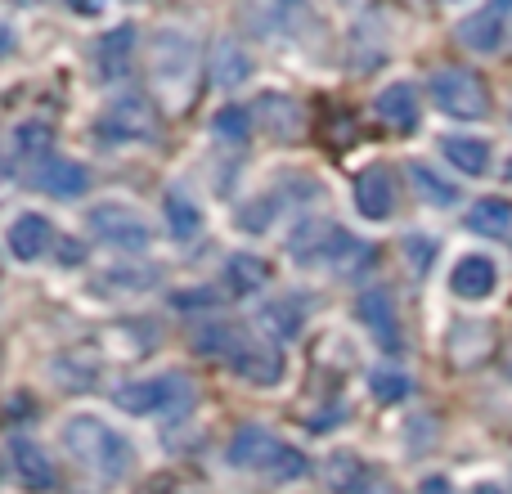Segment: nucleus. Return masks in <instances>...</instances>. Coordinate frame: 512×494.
Masks as SVG:
<instances>
[{
	"label": "nucleus",
	"instance_id": "2",
	"mask_svg": "<svg viewBox=\"0 0 512 494\" xmlns=\"http://www.w3.org/2000/svg\"><path fill=\"white\" fill-rule=\"evenodd\" d=\"M117 409L144 418V414H180V409L194 405V382L185 373H158V378L144 382H126V387L113 391Z\"/></svg>",
	"mask_w": 512,
	"mask_h": 494
},
{
	"label": "nucleus",
	"instance_id": "32",
	"mask_svg": "<svg viewBox=\"0 0 512 494\" xmlns=\"http://www.w3.org/2000/svg\"><path fill=\"white\" fill-rule=\"evenodd\" d=\"M50 149V122H23L18 126V153L23 158H41Z\"/></svg>",
	"mask_w": 512,
	"mask_h": 494
},
{
	"label": "nucleus",
	"instance_id": "18",
	"mask_svg": "<svg viewBox=\"0 0 512 494\" xmlns=\"http://www.w3.org/2000/svg\"><path fill=\"white\" fill-rule=\"evenodd\" d=\"M459 41L477 54H490L504 45V9H481V14L463 18L459 23Z\"/></svg>",
	"mask_w": 512,
	"mask_h": 494
},
{
	"label": "nucleus",
	"instance_id": "1",
	"mask_svg": "<svg viewBox=\"0 0 512 494\" xmlns=\"http://www.w3.org/2000/svg\"><path fill=\"white\" fill-rule=\"evenodd\" d=\"M63 450H68L81 468H90L104 481L126 477L135 463V445L126 441L113 423H104V418H95V414H77L63 423Z\"/></svg>",
	"mask_w": 512,
	"mask_h": 494
},
{
	"label": "nucleus",
	"instance_id": "6",
	"mask_svg": "<svg viewBox=\"0 0 512 494\" xmlns=\"http://www.w3.org/2000/svg\"><path fill=\"white\" fill-rule=\"evenodd\" d=\"M292 261L310 265V261H351V256H364V243L351 239L346 230L328 221H301V230L288 239Z\"/></svg>",
	"mask_w": 512,
	"mask_h": 494
},
{
	"label": "nucleus",
	"instance_id": "27",
	"mask_svg": "<svg viewBox=\"0 0 512 494\" xmlns=\"http://www.w3.org/2000/svg\"><path fill=\"white\" fill-rule=\"evenodd\" d=\"M212 131H216V140H225V144H248V135H252L248 108H243V104L221 108V113L212 117Z\"/></svg>",
	"mask_w": 512,
	"mask_h": 494
},
{
	"label": "nucleus",
	"instance_id": "15",
	"mask_svg": "<svg viewBox=\"0 0 512 494\" xmlns=\"http://www.w3.org/2000/svg\"><path fill=\"white\" fill-rule=\"evenodd\" d=\"M131 54H135V27H113V32L99 36V45H95V77L99 81L126 77Z\"/></svg>",
	"mask_w": 512,
	"mask_h": 494
},
{
	"label": "nucleus",
	"instance_id": "3",
	"mask_svg": "<svg viewBox=\"0 0 512 494\" xmlns=\"http://www.w3.org/2000/svg\"><path fill=\"white\" fill-rule=\"evenodd\" d=\"M95 135L104 144H149L158 135V113L149 99L122 95L95 117Z\"/></svg>",
	"mask_w": 512,
	"mask_h": 494
},
{
	"label": "nucleus",
	"instance_id": "34",
	"mask_svg": "<svg viewBox=\"0 0 512 494\" xmlns=\"http://www.w3.org/2000/svg\"><path fill=\"white\" fill-rule=\"evenodd\" d=\"M54 256H59V265H86V247L77 239H54Z\"/></svg>",
	"mask_w": 512,
	"mask_h": 494
},
{
	"label": "nucleus",
	"instance_id": "25",
	"mask_svg": "<svg viewBox=\"0 0 512 494\" xmlns=\"http://www.w3.org/2000/svg\"><path fill=\"white\" fill-rule=\"evenodd\" d=\"M301 319H306V306L297 297H279L261 310V324L270 328L274 337H297L301 333Z\"/></svg>",
	"mask_w": 512,
	"mask_h": 494
},
{
	"label": "nucleus",
	"instance_id": "35",
	"mask_svg": "<svg viewBox=\"0 0 512 494\" xmlns=\"http://www.w3.org/2000/svg\"><path fill=\"white\" fill-rule=\"evenodd\" d=\"M176 306H216V292L212 288H198V292H180V297H176Z\"/></svg>",
	"mask_w": 512,
	"mask_h": 494
},
{
	"label": "nucleus",
	"instance_id": "16",
	"mask_svg": "<svg viewBox=\"0 0 512 494\" xmlns=\"http://www.w3.org/2000/svg\"><path fill=\"white\" fill-rule=\"evenodd\" d=\"M194 41L185 32H162L153 41V68H158V81H171V77H185L194 68Z\"/></svg>",
	"mask_w": 512,
	"mask_h": 494
},
{
	"label": "nucleus",
	"instance_id": "17",
	"mask_svg": "<svg viewBox=\"0 0 512 494\" xmlns=\"http://www.w3.org/2000/svg\"><path fill=\"white\" fill-rule=\"evenodd\" d=\"M441 153L463 176H486L490 171V140H481V135H445Z\"/></svg>",
	"mask_w": 512,
	"mask_h": 494
},
{
	"label": "nucleus",
	"instance_id": "30",
	"mask_svg": "<svg viewBox=\"0 0 512 494\" xmlns=\"http://www.w3.org/2000/svg\"><path fill=\"white\" fill-rule=\"evenodd\" d=\"M234 337H239V333H234V328H225V324H216V319H212V324H198L194 328V346H198V351H207V355H230Z\"/></svg>",
	"mask_w": 512,
	"mask_h": 494
},
{
	"label": "nucleus",
	"instance_id": "28",
	"mask_svg": "<svg viewBox=\"0 0 512 494\" xmlns=\"http://www.w3.org/2000/svg\"><path fill=\"white\" fill-rule=\"evenodd\" d=\"M274 207H283L279 189H270V194L252 198V203H243V207H239V230H248V234L270 230V221H274Z\"/></svg>",
	"mask_w": 512,
	"mask_h": 494
},
{
	"label": "nucleus",
	"instance_id": "40",
	"mask_svg": "<svg viewBox=\"0 0 512 494\" xmlns=\"http://www.w3.org/2000/svg\"><path fill=\"white\" fill-rule=\"evenodd\" d=\"M508 5H512V0H499V9H508Z\"/></svg>",
	"mask_w": 512,
	"mask_h": 494
},
{
	"label": "nucleus",
	"instance_id": "11",
	"mask_svg": "<svg viewBox=\"0 0 512 494\" xmlns=\"http://www.w3.org/2000/svg\"><path fill=\"white\" fill-rule=\"evenodd\" d=\"M355 207L364 221H391L396 216V180L387 167H369L355 176Z\"/></svg>",
	"mask_w": 512,
	"mask_h": 494
},
{
	"label": "nucleus",
	"instance_id": "12",
	"mask_svg": "<svg viewBox=\"0 0 512 494\" xmlns=\"http://www.w3.org/2000/svg\"><path fill=\"white\" fill-rule=\"evenodd\" d=\"M450 288H454V297H463V301H486L490 292L499 288V265L481 252L459 256L450 270Z\"/></svg>",
	"mask_w": 512,
	"mask_h": 494
},
{
	"label": "nucleus",
	"instance_id": "39",
	"mask_svg": "<svg viewBox=\"0 0 512 494\" xmlns=\"http://www.w3.org/2000/svg\"><path fill=\"white\" fill-rule=\"evenodd\" d=\"M9 45H14V41H9V32H5V27H0V50H9Z\"/></svg>",
	"mask_w": 512,
	"mask_h": 494
},
{
	"label": "nucleus",
	"instance_id": "20",
	"mask_svg": "<svg viewBox=\"0 0 512 494\" xmlns=\"http://www.w3.org/2000/svg\"><path fill=\"white\" fill-rule=\"evenodd\" d=\"M468 230L481 239H508L512 234V203L508 198H481L468 212Z\"/></svg>",
	"mask_w": 512,
	"mask_h": 494
},
{
	"label": "nucleus",
	"instance_id": "24",
	"mask_svg": "<svg viewBox=\"0 0 512 494\" xmlns=\"http://www.w3.org/2000/svg\"><path fill=\"white\" fill-rule=\"evenodd\" d=\"M225 283H230L234 292H256V288L270 283V265H265L261 256H252V252H239V256L225 261Z\"/></svg>",
	"mask_w": 512,
	"mask_h": 494
},
{
	"label": "nucleus",
	"instance_id": "26",
	"mask_svg": "<svg viewBox=\"0 0 512 494\" xmlns=\"http://www.w3.org/2000/svg\"><path fill=\"white\" fill-rule=\"evenodd\" d=\"M409 176H414L418 194H423L427 203H436V207H454V203H459V189H454L450 180L436 176L432 167H423V162H414V167H409Z\"/></svg>",
	"mask_w": 512,
	"mask_h": 494
},
{
	"label": "nucleus",
	"instance_id": "10",
	"mask_svg": "<svg viewBox=\"0 0 512 494\" xmlns=\"http://www.w3.org/2000/svg\"><path fill=\"white\" fill-rule=\"evenodd\" d=\"M32 185L50 198H81L90 189V171L77 158H41L32 171Z\"/></svg>",
	"mask_w": 512,
	"mask_h": 494
},
{
	"label": "nucleus",
	"instance_id": "37",
	"mask_svg": "<svg viewBox=\"0 0 512 494\" xmlns=\"http://www.w3.org/2000/svg\"><path fill=\"white\" fill-rule=\"evenodd\" d=\"M68 9H77V14H99L104 9V0H63Z\"/></svg>",
	"mask_w": 512,
	"mask_h": 494
},
{
	"label": "nucleus",
	"instance_id": "8",
	"mask_svg": "<svg viewBox=\"0 0 512 494\" xmlns=\"http://www.w3.org/2000/svg\"><path fill=\"white\" fill-rule=\"evenodd\" d=\"M355 315H360V324L373 333V342L382 346V351L396 355L400 351V315H396V297H391L382 283H373V288H364L360 297H355Z\"/></svg>",
	"mask_w": 512,
	"mask_h": 494
},
{
	"label": "nucleus",
	"instance_id": "31",
	"mask_svg": "<svg viewBox=\"0 0 512 494\" xmlns=\"http://www.w3.org/2000/svg\"><path fill=\"white\" fill-rule=\"evenodd\" d=\"M158 283V270L144 265V270H104V288H117V292H144Z\"/></svg>",
	"mask_w": 512,
	"mask_h": 494
},
{
	"label": "nucleus",
	"instance_id": "14",
	"mask_svg": "<svg viewBox=\"0 0 512 494\" xmlns=\"http://www.w3.org/2000/svg\"><path fill=\"white\" fill-rule=\"evenodd\" d=\"M5 247L14 252V261H36V256H45V247H54L50 221H45V216H36V212H23L5 230Z\"/></svg>",
	"mask_w": 512,
	"mask_h": 494
},
{
	"label": "nucleus",
	"instance_id": "41",
	"mask_svg": "<svg viewBox=\"0 0 512 494\" xmlns=\"http://www.w3.org/2000/svg\"><path fill=\"white\" fill-rule=\"evenodd\" d=\"M14 5H32V0H14Z\"/></svg>",
	"mask_w": 512,
	"mask_h": 494
},
{
	"label": "nucleus",
	"instance_id": "21",
	"mask_svg": "<svg viewBox=\"0 0 512 494\" xmlns=\"http://www.w3.org/2000/svg\"><path fill=\"white\" fill-rule=\"evenodd\" d=\"M248 77H252L248 50H243L239 41H221V45H216V54H212V81H216V86L234 90V86H243Z\"/></svg>",
	"mask_w": 512,
	"mask_h": 494
},
{
	"label": "nucleus",
	"instance_id": "7",
	"mask_svg": "<svg viewBox=\"0 0 512 494\" xmlns=\"http://www.w3.org/2000/svg\"><path fill=\"white\" fill-rule=\"evenodd\" d=\"M279 454H283V441L270 432V427H261V423H243L239 432L230 436V445H225V459H230L234 468H243V472H265V477L274 472Z\"/></svg>",
	"mask_w": 512,
	"mask_h": 494
},
{
	"label": "nucleus",
	"instance_id": "13",
	"mask_svg": "<svg viewBox=\"0 0 512 494\" xmlns=\"http://www.w3.org/2000/svg\"><path fill=\"white\" fill-rule=\"evenodd\" d=\"M9 463H14V477L23 481L27 490H50L54 486V463L32 436H9Z\"/></svg>",
	"mask_w": 512,
	"mask_h": 494
},
{
	"label": "nucleus",
	"instance_id": "19",
	"mask_svg": "<svg viewBox=\"0 0 512 494\" xmlns=\"http://www.w3.org/2000/svg\"><path fill=\"white\" fill-rule=\"evenodd\" d=\"M378 117L387 126H396V131H409V126L418 122V90L409 86V81H396V86H387L378 95Z\"/></svg>",
	"mask_w": 512,
	"mask_h": 494
},
{
	"label": "nucleus",
	"instance_id": "29",
	"mask_svg": "<svg viewBox=\"0 0 512 494\" xmlns=\"http://www.w3.org/2000/svg\"><path fill=\"white\" fill-rule=\"evenodd\" d=\"M369 391H373V400H382V405H400V400L414 391V382H409L400 369H373Z\"/></svg>",
	"mask_w": 512,
	"mask_h": 494
},
{
	"label": "nucleus",
	"instance_id": "5",
	"mask_svg": "<svg viewBox=\"0 0 512 494\" xmlns=\"http://www.w3.org/2000/svg\"><path fill=\"white\" fill-rule=\"evenodd\" d=\"M432 99H436V108L441 113H450V117H486L490 113V95H486V86H481V77L477 72H468V68H441V72H432Z\"/></svg>",
	"mask_w": 512,
	"mask_h": 494
},
{
	"label": "nucleus",
	"instance_id": "9",
	"mask_svg": "<svg viewBox=\"0 0 512 494\" xmlns=\"http://www.w3.org/2000/svg\"><path fill=\"white\" fill-rule=\"evenodd\" d=\"M230 369L239 373V378H248L256 382V387H274V382L283 378V355H279V346H270V342H256V337H234V346H230Z\"/></svg>",
	"mask_w": 512,
	"mask_h": 494
},
{
	"label": "nucleus",
	"instance_id": "33",
	"mask_svg": "<svg viewBox=\"0 0 512 494\" xmlns=\"http://www.w3.org/2000/svg\"><path fill=\"white\" fill-rule=\"evenodd\" d=\"M405 252H409V265H414V270H427L436 256V243L423 239V234H414V239H405Z\"/></svg>",
	"mask_w": 512,
	"mask_h": 494
},
{
	"label": "nucleus",
	"instance_id": "38",
	"mask_svg": "<svg viewBox=\"0 0 512 494\" xmlns=\"http://www.w3.org/2000/svg\"><path fill=\"white\" fill-rule=\"evenodd\" d=\"M468 494H504V486H495V481H477Z\"/></svg>",
	"mask_w": 512,
	"mask_h": 494
},
{
	"label": "nucleus",
	"instance_id": "23",
	"mask_svg": "<svg viewBox=\"0 0 512 494\" xmlns=\"http://www.w3.org/2000/svg\"><path fill=\"white\" fill-rule=\"evenodd\" d=\"M167 230L171 239H194L198 230H203V212H198V203L185 194V189H167Z\"/></svg>",
	"mask_w": 512,
	"mask_h": 494
},
{
	"label": "nucleus",
	"instance_id": "4",
	"mask_svg": "<svg viewBox=\"0 0 512 494\" xmlns=\"http://www.w3.org/2000/svg\"><path fill=\"white\" fill-rule=\"evenodd\" d=\"M86 225L99 243L122 247V252H144V247H153V225L126 203H99L95 212L86 216Z\"/></svg>",
	"mask_w": 512,
	"mask_h": 494
},
{
	"label": "nucleus",
	"instance_id": "42",
	"mask_svg": "<svg viewBox=\"0 0 512 494\" xmlns=\"http://www.w3.org/2000/svg\"><path fill=\"white\" fill-rule=\"evenodd\" d=\"M387 494H391V490H387Z\"/></svg>",
	"mask_w": 512,
	"mask_h": 494
},
{
	"label": "nucleus",
	"instance_id": "22",
	"mask_svg": "<svg viewBox=\"0 0 512 494\" xmlns=\"http://www.w3.org/2000/svg\"><path fill=\"white\" fill-rule=\"evenodd\" d=\"M319 472H324V481L333 494H360L369 486V468H364V459H355V454H333Z\"/></svg>",
	"mask_w": 512,
	"mask_h": 494
},
{
	"label": "nucleus",
	"instance_id": "36",
	"mask_svg": "<svg viewBox=\"0 0 512 494\" xmlns=\"http://www.w3.org/2000/svg\"><path fill=\"white\" fill-rule=\"evenodd\" d=\"M418 494H454V490H450V481L445 477H427L423 486H418Z\"/></svg>",
	"mask_w": 512,
	"mask_h": 494
}]
</instances>
